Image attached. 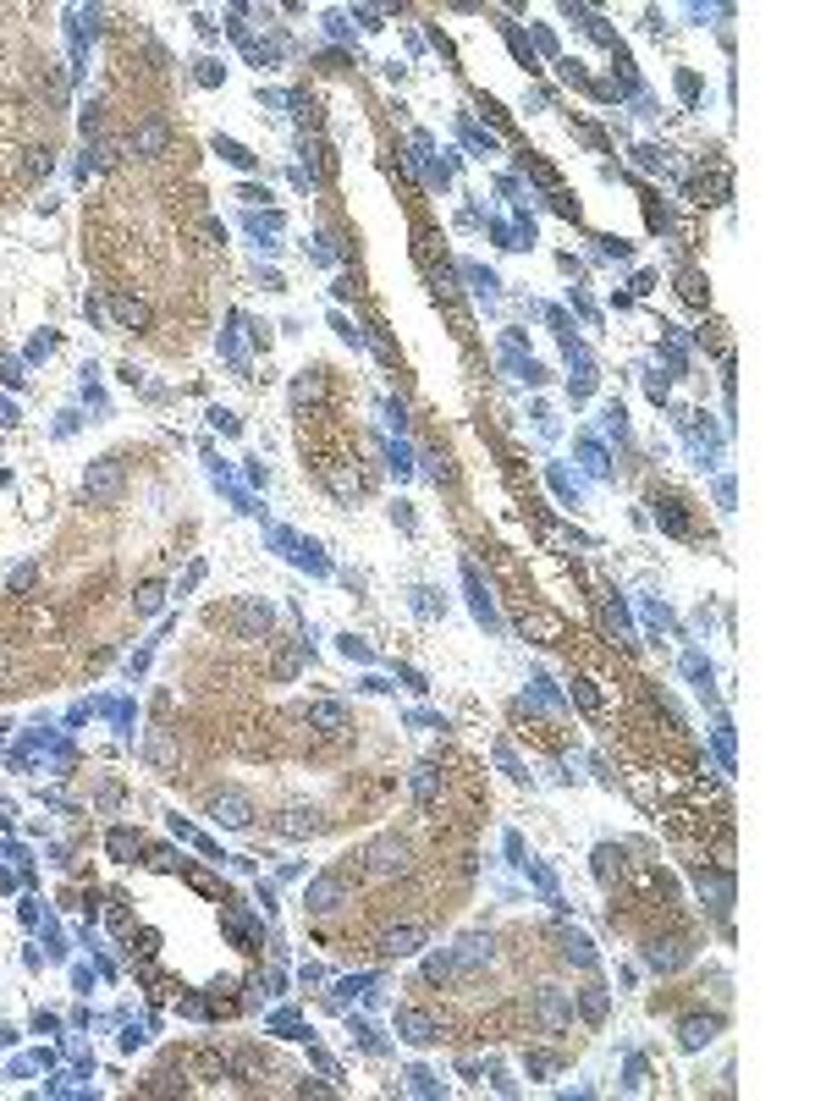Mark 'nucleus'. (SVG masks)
I'll return each instance as SVG.
<instances>
[{"instance_id": "f257e3e1", "label": "nucleus", "mask_w": 826, "mask_h": 1101, "mask_svg": "<svg viewBox=\"0 0 826 1101\" xmlns=\"http://www.w3.org/2000/svg\"><path fill=\"white\" fill-rule=\"evenodd\" d=\"M121 491H127V474H121L116 458H94V463L83 468V496H88L94 507H116Z\"/></svg>"}, {"instance_id": "f03ea898", "label": "nucleus", "mask_w": 826, "mask_h": 1101, "mask_svg": "<svg viewBox=\"0 0 826 1101\" xmlns=\"http://www.w3.org/2000/svg\"><path fill=\"white\" fill-rule=\"evenodd\" d=\"M364 859H369L364 865L369 876H408V870H413V849L402 843V837H375Z\"/></svg>"}, {"instance_id": "7ed1b4c3", "label": "nucleus", "mask_w": 826, "mask_h": 1101, "mask_svg": "<svg viewBox=\"0 0 826 1101\" xmlns=\"http://www.w3.org/2000/svg\"><path fill=\"white\" fill-rule=\"evenodd\" d=\"M342 903H347V882L336 876V870L314 876V882H309V892H303V909H309V915H336Z\"/></svg>"}, {"instance_id": "20e7f679", "label": "nucleus", "mask_w": 826, "mask_h": 1101, "mask_svg": "<svg viewBox=\"0 0 826 1101\" xmlns=\"http://www.w3.org/2000/svg\"><path fill=\"white\" fill-rule=\"evenodd\" d=\"M534 1014H540V1024H546V1030H567V1024H574V997H567L562 986H540Z\"/></svg>"}, {"instance_id": "39448f33", "label": "nucleus", "mask_w": 826, "mask_h": 1101, "mask_svg": "<svg viewBox=\"0 0 826 1101\" xmlns=\"http://www.w3.org/2000/svg\"><path fill=\"white\" fill-rule=\"evenodd\" d=\"M171 121L166 116H149V121H138V133H133V154H144V160H161L166 149H171Z\"/></svg>"}, {"instance_id": "423d86ee", "label": "nucleus", "mask_w": 826, "mask_h": 1101, "mask_svg": "<svg viewBox=\"0 0 826 1101\" xmlns=\"http://www.w3.org/2000/svg\"><path fill=\"white\" fill-rule=\"evenodd\" d=\"M524 633H529L534 644H557V639H567V617H562V611H551V606H529V611H524Z\"/></svg>"}, {"instance_id": "0eeeda50", "label": "nucleus", "mask_w": 826, "mask_h": 1101, "mask_svg": "<svg viewBox=\"0 0 826 1101\" xmlns=\"http://www.w3.org/2000/svg\"><path fill=\"white\" fill-rule=\"evenodd\" d=\"M397 1035H402V1041H413V1047H435V1041H441V1024H435L430 1014H419V1008H397Z\"/></svg>"}, {"instance_id": "6e6552de", "label": "nucleus", "mask_w": 826, "mask_h": 1101, "mask_svg": "<svg viewBox=\"0 0 826 1101\" xmlns=\"http://www.w3.org/2000/svg\"><path fill=\"white\" fill-rule=\"evenodd\" d=\"M111 314H116V326H127V331H149V326H154V309H149L144 298H133V293H116V298H111Z\"/></svg>"}, {"instance_id": "1a4fd4ad", "label": "nucleus", "mask_w": 826, "mask_h": 1101, "mask_svg": "<svg viewBox=\"0 0 826 1101\" xmlns=\"http://www.w3.org/2000/svg\"><path fill=\"white\" fill-rule=\"evenodd\" d=\"M248 815H253L248 793H215L210 799V821H220V826H248Z\"/></svg>"}, {"instance_id": "9d476101", "label": "nucleus", "mask_w": 826, "mask_h": 1101, "mask_svg": "<svg viewBox=\"0 0 826 1101\" xmlns=\"http://www.w3.org/2000/svg\"><path fill=\"white\" fill-rule=\"evenodd\" d=\"M419 948H425V925H397V931L380 936V953H386V958H408Z\"/></svg>"}, {"instance_id": "9b49d317", "label": "nucleus", "mask_w": 826, "mask_h": 1101, "mask_svg": "<svg viewBox=\"0 0 826 1101\" xmlns=\"http://www.w3.org/2000/svg\"><path fill=\"white\" fill-rule=\"evenodd\" d=\"M326 821H320V809H287V815H276V832L281 837H314Z\"/></svg>"}, {"instance_id": "f8f14e48", "label": "nucleus", "mask_w": 826, "mask_h": 1101, "mask_svg": "<svg viewBox=\"0 0 826 1101\" xmlns=\"http://www.w3.org/2000/svg\"><path fill=\"white\" fill-rule=\"evenodd\" d=\"M463 590H468L474 617H480L485 628H496V606H491V595H485V584H480V573H474V567H463Z\"/></svg>"}, {"instance_id": "ddd939ff", "label": "nucleus", "mask_w": 826, "mask_h": 1101, "mask_svg": "<svg viewBox=\"0 0 826 1101\" xmlns=\"http://www.w3.org/2000/svg\"><path fill=\"white\" fill-rule=\"evenodd\" d=\"M237 633H243V639H260V633H270V606H260V600L237 606Z\"/></svg>"}, {"instance_id": "4468645a", "label": "nucleus", "mask_w": 826, "mask_h": 1101, "mask_svg": "<svg viewBox=\"0 0 826 1101\" xmlns=\"http://www.w3.org/2000/svg\"><path fill=\"white\" fill-rule=\"evenodd\" d=\"M716 1030H722V1019H683V1052H700V1047H711L716 1041Z\"/></svg>"}, {"instance_id": "2eb2a0df", "label": "nucleus", "mask_w": 826, "mask_h": 1101, "mask_svg": "<svg viewBox=\"0 0 826 1101\" xmlns=\"http://www.w3.org/2000/svg\"><path fill=\"white\" fill-rule=\"evenodd\" d=\"M320 474H326V484H331V496H342V501H353V496H359V474L347 468V463H326Z\"/></svg>"}, {"instance_id": "dca6fc26", "label": "nucleus", "mask_w": 826, "mask_h": 1101, "mask_svg": "<svg viewBox=\"0 0 826 1101\" xmlns=\"http://www.w3.org/2000/svg\"><path fill=\"white\" fill-rule=\"evenodd\" d=\"M694 887H700V898H711L716 915L727 909V903H733V882H727V876H706V870H700V876H694Z\"/></svg>"}, {"instance_id": "f3484780", "label": "nucleus", "mask_w": 826, "mask_h": 1101, "mask_svg": "<svg viewBox=\"0 0 826 1101\" xmlns=\"http://www.w3.org/2000/svg\"><path fill=\"white\" fill-rule=\"evenodd\" d=\"M309 722L320 727V733H347V710H342L336 700H320V705L309 710Z\"/></svg>"}, {"instance_id": "a211bd4d", "label": "nucleus", "mask_w": 826, "mask_h": 1101, "mask_svg": "<svg viewBox=\"0 0 826 1101\" xmlns=\"http://www.w3.org/2000/svg\"><path fill=\"white\" fill-rule=\"evenodd\" d=\"M562 958H567V964H579V969H595V948L584 942L579 931H562Z\"/></svg>"}, {"instance_id": "6ab92c4d", "label": "nucleus", "mask_w": 826, "mask_h": 1101, "mask_svg": "<svg viewBox=\"0 0 826 1101\" xmlns=\"http://www.w3.org/2000/svg\"><path fill=\"white\" fill-rule=\"evenodd\" d=\"M683 958H689V953H683L678 942H650V948H645V964H650V969H678Z\"/></svg>"}, {"instance_id": "aec40b11", "label": "nucleus", "mask_w": 826, "mask_h": 1101, "mask_svg": "<svg viewBox=\"0 0 826 1101\" xmlns=\"http://www.w3.org/2000/svg\"><path fill=\"white\" fill-rule=\"evenodd\" d=\"M452 975H463L458 953H435V958H425V981H452Z\"/></svg>"}, {"instance_id": "412c9836", "label": "nucleus", "mask_w": 826, "mask_h": 1101, "mask_svg": "<svg viewBox=\"0 0 826 1101\" xmlns=\"http://www.w3.org/2000/svg\"><path fill=\"white\" fill-rule=\"evenodd\" d=\"M458 964L474 969V964H491V936H468V942L458 948Z\"/></svg>"}, {"instance_id": "4be33fe9", "label": "nucleus", "mask_w": 826, "mask_h": 1101, "mask_svg": "<svg viewBox=\"0 0 826 1101\" xmlns=\"http://www.w3.org/2000/svg\"><path fill=\"white\" fill-rule=\"evenodd\" d=\"M435 782H441V771H435V766H419V771H413V799L430 804V799H435Z\"/></svg>"}, {"instance_id": "5701e85b", "label": "nucleus", "mask_w": 826, "mask_h": 1101, "mask_svg": "<svg viewBox=\"0 0 826 1101\" xmlns=\"http://www.w3.org/2000/svg\"><path fill=\"white\" fill-rule=\"evenodd\" d=\"M607 623H612V633H617L623 644H633V628H628V611H623V600H617V595H607Z\"/></svg>"}, {"instance_id": "b1692460", "label": "nucleus", "mask_w": 826, "mask_h": 1101, "mask_svg": "<svg viewBox=\"0 0 826 1101\" xmlns=\"http://www.w3.org/2000/svg\"><path fill=\"white\" fill-rule=\"evenodd\" d=\"M303 154L314 160V177H336V154L326 144H303Z\"/></svg>"}, {"instance_id": "393cba45", "label": "nucleus", "mask_w": 826, "mask_h": 1101, "mask_svg": "<svg viewBox=\"0 0 826 1101\" xmlns=\"http://www.w3.org/2000/svg\"><path fill=\"white\" fill-rule=\"evenodd\" d=\"M34 584H39V567H34V562H22V567H12V595H28V590H34Z\"/></svg>"}, {"instance_id": "a878e982", "label": "nucleus", "mask_w": 826, "mask_h": 1101, "mask_svg": "<svg viewBox=\"0 0 826 1101\" xmlns=\"http://www.w3.org/2000/svg\"><path fill=\"white\" fill-rule=\"evenodd\" d=\"M215 149H220V154H227V160H232V166H243V171L253 166V154H248L243 144H232V138H215Z\"/></svg>"}, {"instance_id": "bb28decb", "label": "nucleus", "mask_w": 826, "mask_h": 1101, "mask_svg": "<svg viewBox=\"0 0 826 1101\" xmlns=\"http://www.w3.org/2000/svg\"><path fill=\"white\" fill-rule=\"evenodd\" d=\"M617 865H623V854H617V849H600V854H595V876H600V882H612V870H617Z\"/></svg>"}, {"instance_id": "cd10ccee", "label": "nucleus", "mask_w": 826, "mask_h": 1101, "mask_svg": "<svg viewBox=\"0 0 826 1101\" xmlns=\"http://www.w3.org/2000/svg\"><path fill=\"white\" fill-rule=\"evenodd\" d=\"M656 517H661V524L673 529V534H689V524H683V512H678L673 501H661V507H656Z\"/></svg>"}, {"instance_id": "c85d7f7f", "label": "nucleus", "mask_w": 826, "mask_h": 1101, "mask_svg": "<svg viewBox=\"0 0 826 1101\" xmlns=\"http://www.w3.org/2000/svg\"><path fill=\"white\" fill-rule=\"evenodd\" d=\"M584 1019H607V991H600V986L584 991Z\"/></svg>"}, {"instance_id": "c756f323", "label": "nucleus", "mask_w": 826, "mask_h": 1101, "mask_svg": "<svg viewBox=\"0 0 826 1101\" xmlns=\"http://www.w3.org/2000/svg\"><path fill=\"white\" fill-rule=\"evenodd\" d=\"M683 672L694 677L700 689H711V661H700V656H683Z\"/></svg>"}, {"instance_id": "7c9ffc66", "label": "nucleus", "mask_w": 826, "mask_h": 1101, "mask_svg": "<svg viewBox=\"0 0 826 1101\" xmlns=\"http://www.w3.org/2000/svg\"><path fill=\"white\" fill-rule=\"evenodd\" d=\"M463 276H468L474 286H480L485 298H496V276H491V270H480V265H463Z\"/></svg>"}, {"instance_id": "2f4dec72", "label": "nucleus", "mask_w": 826, "mask_h": 1101, "mask_svg": "<svg viewBox=\"0 0 826 1101\" xmlns=\"http://www.w3.org/2000/svg\"><path fill=\"white\" fill-rule=\"evenodd\" d=\"M111 854H116V859L138 854V837H133V832H111Z\"/></svg>"}, {"instance_id": "473e14b6", "label": "nucleus", "mask_w": 826, "mask_h": 1101, "mask_svg": "<svg viewBox=\"0 0 826 1101\" xmlns=\"http://www.w3.org/2000/svg\"><path fill=\"white\" fill-rule=\"evenodd\" d=\"M161 595H166V584H144L138 590V611H161Z\"/></svg>"}, {"instance_id": "72a5a7b5", "label": "nucleus", "mask_w": 826, "mask_h": 1101, "mask_svg": "<svg viewBox=\"0 0 826 1101\" xmlns=\"http://www.w3.org/2000/svg\"><path fill=\"white\" fill-rule=\"evenodd\" d=\"M633 160H640L645 171H661V166H666V149H633Z\"/></svg>"}, {"instance_id": "f704fd0d", "label": "nucleus", "mask_w": 826, "mask_h": 1101, "mask_svg": "<svg viewBox=\"0 0 826 1101\" xmlns=\"http://www.w3.org/2000/svg\"><path fill=\"white\" fill-rule=\"evenodd\" d=\"M149 760H161V766L171 760V738H166V733H154V738H149Z\"/></svg>"}, {"instance_id": "c9c22d12", "label": "nucleus", "mask_w": 826, "mask_h": 1101, "mask_svg": "<svg viewBox=\"0 0 826 1101\" xmlns=\"http://www.w3.org/2000/svg\"><path fill=\"white\" fill-rule=\"evenodd\" d=\"M574 700H579L584 710H600V694H595V689L584 683V677H579V683H574Z\"/></svg>"}, {"instance_id": "e433bc0d", "label": "nucleus", "mask_w": 826, "mask_h": 1101, "mask_svg": "<svg viewBox=\"0 0 826 1101\" xmlns=\"http://www.w3.org/2000/svg\"><path fill=\"white\" fill-rule=\"evenodd\" d=\"M623 418H628V413H623V408H617V402H612V408H607V430H612V435H617V441H623V435H628V425H623Z\"/></svg>"}, {"instance_id": "4c0bfd02", "label": "nucleus", "mask_w": 826, "mask_h": 1101, "mask_svg": "<svg viewBox=\"0 0 826 1101\" xmlns=\"http://www.w3.org/2000/svg\"><path fill=\"white\" fill-rule=\"evenodd\" d=\"M683 298H689V303H706V286H700V276H683Z\"/></svg>"}, {"instance_id": "58836bf2", "label": "nucleus", "mask_w": 826, "mask_h": 1101, "mask_svg": "<svg viewBox=\"0 0 826 1101\" xmlns=\"http://www.w3.org/2000/svg\"><path fill=\"white\" fill-rule=\"evenodd\" d=\"M28 171H34V177L50 171V149H28Z\"/></svg>"}, {"instance_id": "ea45409f", "label": "nucleus", "mask_w": 826, "mask_h": 1101, "mask_svg": "<svg viewBox=\"0 0 826 1101\" xmlns=\"http://www.w3.org/2000/svg\"><path fill=\"white\" fill-rule=\"evenodd\" d=\"M0 666H6V656H0Z\"/></svg>"}]
</instances>
